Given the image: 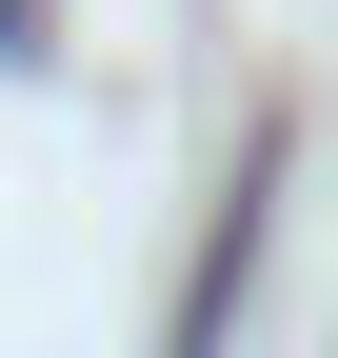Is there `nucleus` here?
Wrapping results in <instances>:
<instances>
[]
</instances>
